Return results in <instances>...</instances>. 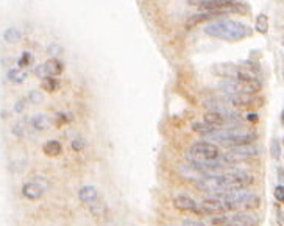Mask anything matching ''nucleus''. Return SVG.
Here are the masks:
<instances>
[{
    "instance_id": "1",
    "label": "nucleus",
    "mask_w": 284,
    "mask_h": 226,
    "mask_svg": "<svg viewBox=\"0 0 284 226\" xmlns=\"http://www.w3.org/2000/svg\"><path fill=\"white\" fill-rule=\"evenodd\" d=\"M261 206V198L250 192H225L206 196L200 203L201 214H225V212H247Z\"/></svg>"
},
{
    "instance_id": "2",
    "label": "nucleus",
    "mask_w": 284,
    "mask_h": 226,
    "mask_svg": "<svg viewBox=\"0 0 284 226\" xmlns=\"http://www.w3.org/2000/svg\"><path fill=\"white\" fill-rule=\"evenodd\" d=\"M254 183L253 175L244 170L223 172L211 177H203L195 181V187L206 193H225V192H239L250 187Z\"/></svg>"
},
{
    "instance_id": "3",
    "label": "nucleus",
    "mask_w": 284,
    "mask_h": 226,
    "mask_svg": "<svg viewBox=\"0 0 284 226\" xmlns=\"http://www.w3.org/2000/svg\"><path fill=\"white\" fill-rule=\"evenodd\" d=\"M203 32L211 38L226 42H238L251 35V30L248 29L247 23L233 19H220L210 22L204 25Z\"/></svg>"
},
{
    "instance_id": "4",
    "label": "nucleus",
    "mask_w": 284,
    "mask_h": 226,
    "mask_svg": "<svg viewBox=\"0 0 284 226\" xmlns=\"http://www.w3.org/2000/svg\"><path fill=\"white\" fill-rule=\"evenodd\" d=\"M210 139L219 142V145L223 147H241V145H250L257 139L256 133L251 131H244L239 130V127L236 128H223V130H217L216 133H213L211 136H208Z\"/></svg>"
},
{
    "instance_id": "5",
    "label": "nucleus",
    "mask_w": 284,
    "mask_h": 226,
    "mask_svg": "<svg viewBox=\"0 0 284 226\" xmlns=\"http://www.w3.org/2000/svg\"><path fill=\"white\" fill-rule=\"evenodd\" d=\"M220 155L222 153L219 150V145L208 142V140H201L189 147L186 158L191 164H204V162H211V161L219 159Z\"/></svg>"
},
{
    "instance_id": "6",
    "label": "nucleus",
    "mask_w": 284,
    "mask_h": 226,
    "mask_svg": "<svg viewBox=\"0 0 284 226\" xmlns=\"http://www.w3.org/2000/svg\"><path fill=\"white\" fill-rule=\"evenodd\" d=\"M219 89L225 94H236V95H253L261 89V81H241V80H228L219 83Z\"/></svg>"
},
{
    "instance_id": "7",
    "label": "nucleus",
    "mask_w": 284,
    "mask_h": 226,
    "mask_svg": "<svg viewBox=\"0 0 284 226\" xmlns=\"http://www.w3.org/2000/svg\"><path fill=\"white\" fill-rule=\"evenodd\" d=\"M257 153H260V152H257V148L251 147V144H250V145H241V147H231V148H228V152L226 153H222L219 159L222 162H225V164L233 165V164L247 161V159L256 156Z\"/></svg>"
},
{
    "instance_id": "8",
    "label": "nucleus",
    "mask_w": 284,
    "mask_h": 226,
    "mask_svg": "<svg viewBox=\"0 0 284 226\" xmlns=\"http://www.w3.org/2000/svg\"><path fill=\"white\" fill-rule=\"evenodd\" d=\"M210 223L214 226H256L257 221L248 214L238 212V214H222L213 217Z\"/></svg>"
},
{
    "instance_id": "9",
    "label": "nucleus",
    "mask_w": 284,
    "mask_h": 226,
    "mask_svg": "<svg viewBox=\"0 0 284 226\" xmlns=\"http://www.w3.org/2000/svg\"><path fill=\"white\" fill-rule=\"evenodd\" d=\"M173 208L179 212H192V214H201L200 203H197L194 198L188 195H178L173 200Z\"/></svg>"
},
{
    "instance_id": "10",
    "label": "nucleus",
    "mask_w": 284,
    "mask_h": 226,
    "mask_svg": "<svg viewBox=\"0 0 284 226\" xmlns=\"http://www.w3.org/2000/svg\"><path fill=\"white\" fill-rule=\"evenodd\" d=\"M44 190H45V187L42 184H39L36 181H32V183H27L22 187V195L27 200L35 202V200H39L44 195Z\"/></svg>"
},
{
    "instance_id": "11",
    "label": "nucleus",
    "mask_w": 284,
    "mask_h": 226,
    "mask_svg": "<svg viewBox=\"0 0 284 226\" xmlns=\"http://www.w3.org/2000/svg\"><path fill=\"white\" fill-rule=\"evenodd\" d=\"M203 120L206 123H210L211 127L217 128V130H223V128H228V122L226 119L220 114V112H216V111H210V112H206Z\"/></svg>"
},
{
    "instance_id": "12",
    "label": "nucleus",
    "mask_w": 284,
    "mask_h": 226,
    "mask_svg": "<svg viewBox=\"0 0 284 226\" xmlns=\"http://www.w3.org/2000/svg\"><path fill=\"white\" fill-rule=\"evenodd\" d=\"M80 202L85 205H95L98 202V192L94 186H85L79 192Z\"/></svg>"
},
{
    "instance_id": "13",
    "label": "nucleus",
    "mask_w": 284,
    "mask_h": 226,
    "mask_svg": "<svg viewBox=\"0 0 284 226\" xmlns=\"http://www.w3.org/2000/svg\"><path fill=\"white\" fill-rule=\"evenodd\" d=\"M44 153L51 158L60 156L63 153V145L58 140H48L44 144Z\"/></svg>"
},
{
    "instance_id": "14",
    "label": "nucleus",
    "mask_w": 284,
    "mask_h": 226,
    "mask_svg": "<svg viewBox=\"0 0 284 226\" xmlns=\"http://www.w3.org/2000/svg\"><path fill=\"white\" fill-rule=\"evenodd\" d=\"M192 130H194L195 133L201 134V136H206V137L211 136L213 133L217 131V128L211 127V125L206 123L204 120H203V122H195V123H192Z\"/></svg>"
},
{
    "instance_id": "15",
    "label": "nucleus",
    "mask_w": 284,
    "mask_h": 226,
    "mask_svg": "<svg viewBox=\"0 0 284 226\" xmlns=\"http://www.w3.org/2000/svg\"><path fill=\"white\" fill-rule=\"evenodd\" d=\"M254 27H256V32H260L261 35H266L269 32V17H267V14L261 13L260 16H257L256 22H254Z\"/></svg>"
},
{
    "instance_id": "16",
    "label": "nucleus",
    "mask_w": 284,
    "mask_h": 226,
    "mask_svg": "<svg viewBox=\"0 0 284 226\" xmlns=\"http://www.w3.org/2000/svg\"><path fill=\"white\" fill-rule=\"evenodd\" d=\"M30 123H32V127H33L35 130L42 131V130L47 128V125H48V117L44 116V114H38V116H33V117H32Z\"/></svg>"
},
{
    "instance_id": "17",
    "label": "nucleus",
    "mask_w": 284,
    "mask_h": 226,
    "mask_svg": "<svg viewBox=\"0 0 284 226\" xmlns=\"http://www.w3.org/2000/svg\"><path fill=\"white\" fill-rule=\"evenodd\" d=\"M47 64V69H48V73H50V77H55V75H61L63 73V63L57 58L54 60H50L45 63Z\"/></svg>"
},
{
    "instance_id": "18",
    "label": "nucleus",
    "mask_w": 284,
    "mask_h": 226,
    "mask_svg": "<svg viewBox=\"0 0 284 226\" xmlns=\"http://www.w3.org/2000/svg\"><path fill=\"white\" fill-rule=\"evenodd\" d=\"M20 38H22V33H20L17 29H14V27H10V29H7V30L4 32V41H7V42H10V44L19 42Z\"/></svg>"
},
{
    "instance_id": "19",
    "label": "nucleus",
    "mask_w": 284,
    "mask_h": 226,
    "mask_svg": "<svg viewBox=\"0 0 284 226\" xmlns=\"http://www.w3.org/2000/svg\"><path fill=\"white\" fill-rule=\"evenodd\" d=\"M7 77H8V80L10 81H13V83H22L25 78H27V73H25V72H22V70H19V69H13V70H10L8 72V75H7Z\"/></svg>"
},
{
    "instance_id": "20",
    "label": "nucleus",
    "mask_w": 284,
    "mask_h": 226,
    "mask_svg": "<svg viewBox=\"0 0 284 226\" xmlns=\"http://www.w3.org/2000/svg\"><path fill=\"white\" fill-rule=\"evenodd\" d=\"M58 86H60V83H58L57 78H54V77H47V78L42 80V88H44L45 91H48V92L57 91Z\"/></svg>"
},
{
    "instance_id": "21",
    "label": "nucleus",
    "mask_w": 284,
    "mask_h": 226,
    "mask_svg": "<svg viewBox=\"0 0 284 226\" xmlns=\"http://www.w3.org/2000/svg\"><path fill=\"white\" fill-rule=\"evenodd\" d=\"M270 155H272V158L273 159H279V156H281V145H279V140L278 139H273L272 140V145H270Z\"/></svg>"
},
{
    "instance_id": "22",
    "label": "nucleus",
    "mask_w": 284,
    "mask_h": 226,
    "mask_svg": "<svg viewBox=\"0 0 284 226\" xmlns=\"http://www.w3.org/2000/svg\"><path fill=\"white\" fill-rule=\"evenodd\" d=\"M35 75L38 78H47V77H50V73H48V69H47V64L44 63V64H39V66H36L35 67Z\"/></svg>"
},
{
    "instance_id": "23",
    "label": "nucleus",
    "mask_w": 284,
    "mask_h": 226,
    "mask_svg": "<svg viewBox=\"0 0 284 226\" xmlns=\"http://www.w3.org/2000/svg\"><path fill=\"white\" fill-rule=\"evenodd\" d=\"M29 98H30V102L32 103H35V105H39L42 100H44V95L39 92V91H32L30 94H29Z\"/></svg>"
},
{
    "instance_id": "24",
    "label": "nucleus",
    "mask_w": 284,
    "mask_h": 226,
    "mask_svg": "<svg viewBox=\"0 0 284 226\" xmlns=\"http://www.w3.org/2000/svg\"><path fill=\"white\" fill-rule=\"evenodd\" d=\"M275 198L278 200V202L284 203V186H276L275 187Z\"/></svg>"
},
{
    "instance_id": "25",
    "label": "nucleus",
    "mask_w": 284,
    "mask_h": 226,
    "mask_svg": "<svg viewBox=\"0 0 284 226\" xmlns=\"http://www.w3.org/2000/svg\"><path fill=\"white\" fill-rule=\"evenodd\" d=\"M48 53L51 55V56H60L61 53H63V48L60 47V45H50L48 47Z\"/></svg>"
},
{
    "instance_id": "26",
    "label": "nucleus",
    "mask_w": 284,
    "mask_h": 226,
    "mask_svg": "<svg viewBox=\"0 0 284 226\" xmlns=\"http://www.w3.org/2000/svg\"><path fill=\"white\" fill-rule=\"evenodd\" d=\"M32 60H33V56H32L30 53L25 52V53L22 55V58L19 60V66H29V64L32 63Z\"/></svg>"
},
{
    "instance_id": "27",
    "label": "nucleus",
    "mask_w": 284,
    "mask_h": 226,
    "mask_svg": "<svg viewBox=\"0 0 284 226\" xmlns=\"http://www.w3.org/2000/svg\"><path fill=\"white\" fill-rule=\"evenodd\" d=\"M85 147V142L79 137V139H75L73 142H72V148L75 150V152H80V150Z\"/></svg>"
},
{
    "instance_id": "28",
    "label": "nucleus",
    "mask_w": 284,
    "mask_h": 226,
    "mask_svg": "<svg viewBox=\"0 0 284 226\" xmlns=\"http://www.w3.org/2000/svg\"><path fill=\"white\" fill-rule=\"evenodd\" d=\"M14 109H16V112H22V111H23V102H19V103H16Z\"/></svg>"
},
{
    "instance_id": "29",
    "label": "nucleus",
    "mask_w": 284,
    "mask_h": 226,
    "mask_svg": "<svg viewBox=\"0 0 284 226\" xmlns=\"http://www.w3.org/2000/svg\"><path fill=\"white\" fill-rule=\"evenodd\" d=\"M281 123L284 125V109H282V112H281Z\"/></svg>"
}]
</instances>
